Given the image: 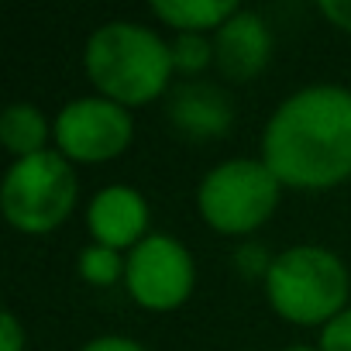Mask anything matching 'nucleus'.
<instances>
[{"mask_svg":"<svg viewBox=\"0 0 351 351\" xmlns=\"http://www.w3.org/2000/svg\"><path fill=\"white\" fill-rule=\"evenodd\" d=\"M320 351H351V306L344 313H337L330 324L320 327Z\"/></svg>","mask_w":351,"mask_h":351,"instance_id":"15","label":"nucleus"},{"mask_svg":"<svg viewBox=\"0 0 351 351\" xmlns=\"http://www.w3.org/2000/svg\"><path fill=\"white\" fill-rule=\"evenodd\" d=\"M262 162L289 190H330L351 180V90L313 83L289 93L262 131Z\"/></svg>","mask_w":351,"mask_h":351,"instance_id":"1","label":"nucleus"},{"mask_svg":"<svg viewBox=\"0 0 351 351\" xmlns=\"http://www.w3.org/2000/svg\"><path fill=\"white\" fill-rule=\"evenodd\" d=\"M282 351H320V348H310V344H289V348H282Z\"/></svg>","mask_w":351,"mask_h":351,"instance_id":"19","label":"nucleus"},{"mask_svg":"<svg viewBox=\"0 0 351 351\" xmlns=\"http://www.w3.org/2000/svg\"><path fill=\"white\" fill-rule=\"evenodd\" d=\"M0 351H25V327L11 310L0 317Z\"/></svg>","mask_w":351,"mask_h":351,"instance_id":"16","label":"nucleus"},{"mask_svg":"<svg viewBox=\"0 0 351 351\" xmlns=\"http://www.w3.org/2000/svg\"><path fill=\"white\" fill-rule=\"evenodd\" d=\"M272 313L300 327H324L348 310V265L324 245H293L272 255L262 279Z\"/></svg>","mask_w":351,"mask_h":351,"instance_id":"3","label":"nucleus"},{"mask_svg":"<svg viewBox=\"0 0 351 351\" xmlns=\"http://www.w3.org/2000/svg\"><path fill=\"white\" fill-rule=\"evenodd\" d=\"M169 52H172V69L183 76H193V73H204L207 66H214V38L210 35H176L169 42Z\"/></svg>","mask_w":351,"mask_h":351,"instance_id":"14","label":"nucleus"},{"mask_svg":"<svg viewBox=\"0 0 351 351\" xmlns=\"http://www.w3.org/2000/svg\"><path fill=\"white\" fill-rule=\"evenodd\" d=\"M83 69L100 97L134 110L158 100L172 83L169 42L138 21L100 25L83 49Z\"/></svg>","mask_w":351,"mask_h":351,"instance_id":"2","label":"nucleus"},{"mask_svg":"<svg viewBox=\"0 0 351 351\" xmlns=\"http://www.w3.org/2000/svg\"><path fill=\"white\" fill-rule=\"evenodd\" d=\"M134 138V117L128 107L93 93L69 100L52 121L56 152H62L73 165H100L117 158Z\"/></svg>","mask_w":351,"mask_h":351,"instance_id":"7","label":"nucleus"},{"mask_svg":"<svg viewBox=\"0 0 351 351\" xmlns=\"http://www.w3.org/2000/svg\"><path fill=\"white\" fill-rule=\"evenodd\" d=\"M169 124L190 141H214L231 131L234 104L214 83H180L169 93Z\"/></svg>","mask_w":351,"mask_h":351,"instance_id":"10","label":"nucleus"},{"mask_svg":"<svg viewBox=\"0 0 351 351\" xmlns=\"http://www.w3.org/2000/svg\"><path fill=\"white\" fill-rule=\"evenodd\" d=\"M241 11L234 0H155L152 14L176 35H214Z\"/></svg>","mask_w":351,"mask_h":351,"instance_id":"11","label":"nucleus"},{"mask_svg":"<svg viewBox=\"0 0 351 351\" xmlns=\"http://www.w3.org/2000/svg\"><path fill=\"white\" fill-rule=\"evenodd\" d=\"M124 269H128V255L114 252V248H104V245H86L76 258L80 279L90 282V286H100V289L124 282Z\"/></svg>","mask_w":351,"mask_h":351,"instance_id":"13","label":"nucleus"},{"mask_svg":"<svg viewBox=\"0 0 351 351\" xmlns=\"http://www.w3.org/2000/svg\"><path fill=\"white\" fill-rule=\"evenodd\" d=\"M148 200L128 183H110L86 204V228L93 234V245L124 255L148 238Z\"/></svg>","mask_w":351,"mask_h":351,"instance_id":"8","label":"nucleus"},{"mask_svg":"<svg viewBox=\"0 0 351 351\" xmlns=\"http://www.w3.org/2000/svg\"><path fill=\"white\" fill-rule=\"evenodd\" d=\"M317 11L344 35H351V0H320Z\"/></svg>","mask_w":351,"mask_h":351,"instance_id":"17","label":"nucleus"},{"mask_svg":"<svg viewBox=\"0 0 351 351\" xmlns=\"http://www.w3.org/2000/svg\"><path fill=\"white\" fill-rule=\"evenodd\" d=\"M282 183L262 158H228L214 165L197 190V210L204 224L224 238H245L258 231L279 207Z\"/></svg>","mask_w":351,"mask_h":351,"instance_id":"5","label":"nucleus"},{"mask_svg":"<svg viewBox=\"0 0 351 351\" xmlns=\"http://www.w3.org/2000/svg\"><path fill=\"white\" fill-rule=\"evenodd\" d=\"M49 141H52V121L42 114V107H35L28 100L4 107V114H0V145L14 158L49 152Z\"/></svg>","mask_w":351,"mask_h":351,"instance_id":"12","label":"nucleus"},{"mask_svg":"<svg viewBox=\"0 0 351 351\" xmlns=\"http://www.w3.org/2000/svg\"><path fill=\"white\" fill-rule=\"evenodd\" d=\"M80 351H145L138 341H131V337H121V334H104V337H93V341H86Z\"/></svg>","mask_w":351,"mask_h":351,"instance_id":"18","label":"nucleus"},{"mask_svg":"<svg viewBox=\"0 0 351 351\" xmlns=\"http://www.w3.org/2000/svg\"><path fill=\"white\" fill-rule=\"evenodd\" d=\"M197 286V265L190 248L172 234H148L128 252L124 289L128 296L152 313L180 310Z\"/></svg>","mask_w":351,"mask_h":351,"instance_id":"6","label":"nucleus"},{"mask_svg":"<svg viewBox=\"0 0 351 351\" xmlns=\"http://www.w3.org/2000/svg\"><path fill=\"white\" fill-rule=\"evenodd\" d=\"M214 66L231 83H252L272 59V32L258 11L241 8L214 35Z\"/></svg>","mask_w":351,"mask_h":351,"instance_id":"9","label":"nucleus"},{"mask_svg":"<svg viewBox=\"0 0 351 351\" xmlns=\"http://www.w3.org/2000/svg\"><path fill=\"white\" fill-rule=\"evenodd\" d=\"M80 200L76 165L49 148L28 158H14L0 186L4 221L21 234H52L69 221Z\"/></svg>","mask_w":351,"mask_h":351,"instance_id":"4","label":"nucleus"}]
</instances>
